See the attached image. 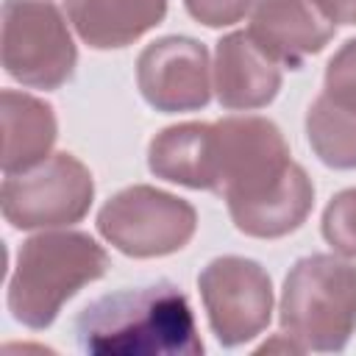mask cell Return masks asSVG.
I'll list each match as a JSON object with an SVG mask.
<instances>
[{
  "instance_id": "cell-1",
  "label": "cell",
  "mask_w": 356,
  "mask_h": 356,
  "mask_svg": "<svg viewBox=\"0 0 356 356\" xmlns=\"http://www.w3.org/2000/svg\"><path fill=\"white\" fill-rule=\"evenodd\" d=\"M209 161L211 192L228 200L236 228L250 236H284L312 209L309 175L264 117H225L209 125Z\"/></svg>"
},
{
  "instance_id": "cell-2",
  "label": "cell",
  "mask_w": 356,
  "mask_h": 356,
  "mask_svg": "<svg viewBox=\"0 0 356 356\" xmlns=\"http://www.w3.org/2000/svg\"><path fill=\"white\" fill-rule=\"evenodd\" d=\"M75 337L86 353L122 356H195L203 342L186 295L156 281L92 300L75 317Z\"/></svg>"
},
{
  "instance_id": "cell-3",
  "label": "cell",
  "mask_w": 356,
  "mask_h": 356,
  "mask_svg": "<svg viewBox=\"0 0 356 356\" xmlns=\"http://www.w3.org/2000/svg\"><path fill=\"white\" fill-rule=\"evenodd\" d=\"M108 267L106 250L86 234L58 231L31 236L8 284V309L31 328L53 323L67 298L100 278Z\"/></svg>"
},
{
  "instance_id": "cell-4",
  "label": "cell",
  "mask_w": 356,
  "mask_h": 356,
  "mask_svg": "<svg viewBox=\"0 0 356 356\" xmlns=\"http://www.w3.org/2000/svg\"><path fill=\"white\" fill-rule=\"evenodd\" d=\"M281 328L300 350H339L356 328V267L328 253L295 261L281 292Z\"/></svg>"
},
{
  "instance_id": "cell-5",
  "label": "cell",
  "mask_w": 356,
  "mask_h": 356,
  "mask_svg": "<svg viewBox=\"0 0 356 356\" xmlns=\"http://www.w3.org/2000/svg\"><path fill=\"white\" fill-rule=\"evenodd\" d=\"M3 67L11 78L39 89H56L72 75L75 44L61 14L50 3L6 0Z\"/></svg>"
},
{
  "instance_id": "cell-6",
  "label": "cell",
  "mask_w": 356,
  "mask_h": 356,
  "mask_svg": "<svg viewBox=\"0 0 356 356\" xmlns=\"http://www.w3.org/2000/svg\"><path fill=\"white\" fill-rule=\"evenodd\" d=\"M195 209L161 189L131 186L97 214L100 234L128 256H164L181 250L195 234Z\"/></svg>"
},
{
  "instance_id": "cell-7",
  "label": "cell",
  "mask_w": 356,
  "mask_h": 356,
  "mask_svg": "<svg viewBox=\"0 0 356 356\" xmlns=\"http://www.w3.org/2000/svg\"><path fill=\"white\" fill-rule=\"evenodd\" d=\"M92 175L70 153H56L36 170L8 175L0 189L3 214L14 228L67 225L92 203Z\"/></svg>"
},
{
  "instance_id": "cell-8",
  "label": "cell",
  "mask_w": 356,
  "mask_h": 356,
  "mask_svg": "<svg viewBox=\"0 0 356 356\" xmlns=\"http://www.w3.org/2000/svg\"><path fill=\"white\" fill-rule=\"evenodd\" d=\"M209 323L222 345L253 339L273 312V286L261 264L242 256H220L197 278Z\"/></svg>"
},
{
  "instance_id": "cell-9",
  "label": "cell",
  "mask_w": 356,
  "mask_h": 356,
  "mask_svg": "<svg viewBox=\"0 0 356 356\" xmlns=\"http://www.w3.org/2000/svg\"><path fill=\"white\" fill-rule=\"evenodd\" d=\"M145 100L159 111H192L209 103V53L186 36L147 44L136 61Z\"/></svg>"
},
{
  "instance_id": "cell-10",
  "label": "cell",
  "mask_w": 356,
  "mask_h": 356,
  "mask_svg": "<svg viewBox=\"0 0 356 356\" xmlns=\"http://www.w3.org/2000/svg\"><path fill=\"white\" fill-rule=\"evenodd\" d=\"M248 33L275 64L295 70L325 47L334 36V22L312 0H259Z\"/></svg>"
},
{
  "instance_id": "cell-11",
  "label": "cell",
  "mask_w": 356,
  "mask_h": 356,
  "mask_svg": "<svg viewBox=\"0 0 356 356\" xmlns=\"http://www.w3.org/2000/svg\"><path fill=\"white\" fill-rule=\"evenodd\" d=\"M281 86L278 64L250 39L248 31L228 33L217 42L214 89L225 108L267 106Z\"/></svg>"
},
{
  "instance_id": "cell-12",
  "label": "cell",
  "mask_w": 356,
  "mask_h": 356,
  "mask_svg": "<svg viewBox=\"0 0 356 356\" xmlns=\"http://www.w3.org/2000/svg\"><path fill=\"white\" fill-rule=\"evenodd\" d=\"M167 11V0H67V14L92 47H122L150 31Z\"/></svg>"
},
{
  "instance_id": "cell-13",
  "label": "cell",
  "mask_w": 356,
  "mask_h": 356,
  "mask_svg": "<svg viewBox=\"0 0 356 356\" xmlns=\"http://www.w3.org/2000/svg\"><path fill=\"white\" fill-rule=\"evenodd\" d=\"M3 117V170L25 172L44 161L56 139V117L47 103L33 95L6 89L0 95Z\"/></svg>"
},
{
  "instance_id": "cell-14",
  "label": "cell",
  "mask_w": 356,
  "mask_h": 356,
  "mask_svg": "<svg viewBox=\"0 0 356 356\" xmlns=\"http://www.w3.org/2000/svg\"><path fill=\"white\" fill-rule=\"evenodd\" d=\"M147 164L164 181L192 189H211L209 122H184L161 131L150 142Z\"/></svg>"
},
{
  "instance_id": "cell-15",
  "label": "cell",
  "mask_w": 356,
  "mask_h": 356,
  "mask_svg": "<svg viewBox=\"0 0 356 356\" xmlns=\"http://www.w3.org/2000/svg\"><path fill=\"white\" fill-rule=\"evenodd\" d=\"M306 131L314 153L339 170L356 167V111L334 103L325 92L312 103Z\"/></svg>"
},
{
  "instance_id": "cell-16",
  "label": "cell",
  "mask_w": 356,
  "mask_h": 356,
  "mask_svg": "<svg viewBox=\"0 0 356 356\" xmlns=\"http://www.w3.org/2000/svg\"><path fill=\"white\" fill-rule=\"evenodd\" d=\"M323 236L328 245L356 259V189L339 192L323 214Z\"/></svg>"
},
{
  "instance_id": "cell-17",
  "label": "cell",
  "mask_w": 356,
  "mask_h": 356,
  "mask_svg": "<svg viewBox=\"0 0 356 356\" xmlns=\"http://www.w3.org/2000/svg\"><path fill=\"white\" fill-rule=\"evenodd\" d=\"M325 95L356 111V39L345 42L337 56L328 61V70H325Z\"/></svg>"
},
{
  "instance_id": "cell-18",
  "label": "cell",
  "mask_w": 356,
  "mask_h": 356,
  "mask_svg": "<svg viewBox=\"0 0 356 356\" xmlns=\"http://www.w3.org/2000/svg\"><path fill=\"white\" fill-rule=\"evenodd\" d=\"M253 0H186V8L203 25H231L245 17Z\"/></svg>"
},
{
  "instance_id": "cell-19",
  "label": "cell",
  "mask_w": 356,
  "mask_h": 356,
  "mask_svg": "<svg viewBox=\"0 0 356 356\" xmlns=\"http://www.w3.org/2000/svg\"><path fill=\"white\" fill-rule=\"evenodd\" d=\"M328 22L356 25V0H312Z\"/></svg>"
}]
</instances>
